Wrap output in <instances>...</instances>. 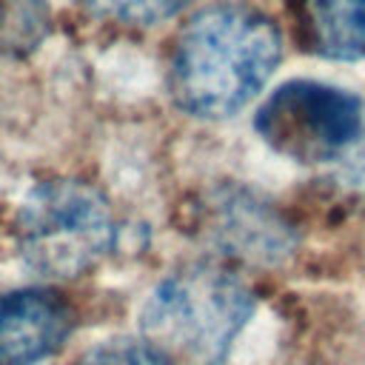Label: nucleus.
<instances>
[{"instance_id": "nucleus-1", "label": "nucleus", "mask_w": 365, "mask_h": 365, "mask_svg": "<svg viewBox=\"0 0 365 365\" xmlns=\"http://www.w3.org/2000/svg\"><path fill=\"white\" fill-rule=\"evenodd\" d=\"M282 57L279 29L248 3L202 6L182 26L171 57V97L200 120H225L245 108Z\"/></svg>"}, {"instance_id": "nucleus-2", "label": "nucleus", "mask_w": 365, "mask_h": 365, "mask_svg": "<svg viewBox=\"0 0 365 365\" xmlns=\"http://www.w3.org/2000/svg\"><path fill=\"white\" fill-rule=\"evenodd\" d=\"M254 314L251 288L217 262L168 274L143 308V339L168 365H222Z\"/></svg>"}, {"instance_id": "nucleus-3", "label": "nucleus", "mask_w": 365, "mask_h": 365, "mask_svg": "<svg viewBox=\"0 0 365 365\" xmlns=\"http://www.w3.org/2000/svg\"><path fill=\"white\" fill-rule=\"evenodd\" d=\"M23 262L48 279H71L91 271L114 245V217L106 197L77 180L37 185L23 202Z\"/></svg>"}, {"instance_id": "nucleus-4", "label": "nucleus", "mask_w": 365, "mask_h": 365, "mask_svg": "<svg viewBox=\"0 0 365 365\" xmlns=\"http://www.w3.org/2000/svg\"><path fill=\"white\" fill-rule=\"evenodd\" d=\"M365 103L331 83L288 80L254 114L257 134L282 157L305 165L336 163L356 140Z\"/></svg>"}, {"instance_id": "nucleus-5", "label": "nucleus", "mask_w": 365, "mask_h": 365, "mask_svg": "<svg viewBox=\"0 0 365 365\" xmlns=\"http://www.w3.org/2000/svg\"><path fill=\"white\" fill-rule=\"evenodd\" d=\"M194 234L222 259L257 268L282 265L297 248L285 214L240 182H220L197 200Z\"/></svg>"}, {"instance_id": "nucleus-6", "label": "nucleus", "mask_w": 365, "mask_h": 365, "mask_svg": "<svg viewBox=\"0 0 365 365\" xmlns=\"http://www.w3.org/2000/svg\"><path fill=\"white\" fill-rule=\"evenodd\" d=\"M71 331L68 305L51 291L0 294V365H34Z\"/></svg>"}, {"instance_id": "nucleus-7", "label": "nucleus", "mask_w": 365, "mask_h": 365, "mask_svg": "<svg viewBox=\"0 0 365 365\" xmlns=\"http://www.w3.org/2000/svg\"><path fill=\"white\" fill-rule=\"evenodd\" d=\"M305 31L328 60H365V0H305Z\"/></svg>"}, {"instance_id": "nucleus-8", "label": "nucleus", "mask_w": 365, "mask_h": 365, "mask_svg": "<svg viewBox=\"0 0 365 365\" xmlns=\"http://www.w3.org/2000/svg\"><path fill=\"white\" fill-rule=\"evenodd\" d=\"M46 31L43 0H0V48H31Z\"/></svg>"}, {"instance_id": "nucleus-9", "label": "nucleus", "mask_w": 365, "mask_h": 365, "mask_svg": "<svg viewBox=\"0 0 365 365\" xmlns=\"http://www.w3.org/2000/svg\"><path fill=\"white\" fill-rule=\"evenodd\" d=\"M83 3L100 17L128 26H151L177 14L188 0H83Z\"/></svg>"}, {"instance_id": "nucleus-10", "label": "nucleus", "mask_w": 365, "mask_h": 365, "mask_svg": "<svg viewBox=\"0 0 365 365\" xmlns=\"http://www.w3.org/2000/svg\"><path fill=\"white\" fill-rule=\"evenodd\" d=\"M74 365H168L145 339H108L86 351Z\"/></svg>"}, {"instance_id": "nucleus-11", "label": "nucleus", "mask_w": 365, "mask_h": 365, "mask_svg": "<svg viewBox=\"0 0 365 365\" xmlns=\"http://www.w3.org/2000/svg\"><path fill=\"white\" fill-rule=\"evenodd\" d=\"M334 180L345 188L365 191V108H362V125H359L356 140L334 163Z\"/></svg>"}]
</instances>
